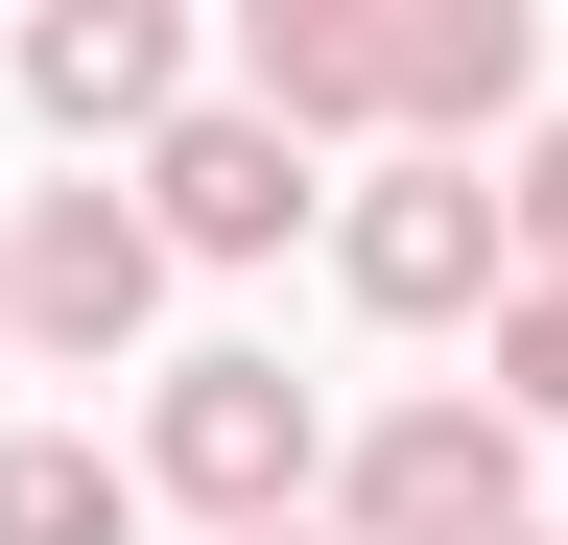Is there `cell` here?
I'll return each mask as SVG.
<instances>
[{"label": "cell", "mask_w": 568, "mask_h": 545, "mask_svg": "<svg viewBox=\"0 0 568 545\" xmlns=\"http://www.w3.org/2000/svg\"><path fill=\"white\" fill-rule=\"evenodd\" d=\"M332 474V403L284 356H166V403H142V498H190L213 545H284Z\"/></svg>", "instance_id": "obj_1"}, {"label": "cell", "mask_w": 568, "mask_h": 545, "mask_svg": "<svg viewBox=\"0 0 568 545\" xmlns=\"http://www.w3.org/2000/svg\"><path fill=\"white\" fill-rule=\"evenodd\" d=\"M521 522V427L450 380V403H379V427L332 451V545H497Z\"/></svg>", "instance_id": "obj_2"}, {"label": "cell", "mask_w": 568, "mask_h": 545, "mask_svg": "<svg viewBox=\"0 0 568 545\" xmlns=\"http://www.w3.org/2000/svg\"><path fill=\"white\" fill-rule=\"evenodd\" d=\"M332 261H355V309H379V332H450V309L497 332V285H521L497 190H474V166H426V143H403V166H379V190L332 214Z\"/></svg>", "instance_id": "obj_3"}, {"label": "cell", "mask_w": 568, "mask_h": 545, "mask_svg": "<svg viewBox=\"0 0 568 545\" xmlns=\"http://www.w3.org/2000/svg\"><path fill=\"white\" fill-rule=\"evenodd\" d=\"M142 309H166V238H142V190H24V238H0V332L95 380Z\"/></svg>", "instance_id": "obj_4"}, {"label": "cell", "mask_w": 568, "mask_h": 545, "mask_svg": "<svg viewBox=\"0 0 568 545\" xmlns=\"http://www.w3.org/2000/svg\"><path fill=\"white\" fill-rule=\"evenodd\" d=\"M142 238H166V261H284V238H308V143L237 119V95H190L166 143H142Z\"/></svg>", "instance_id": "obj_5"}, {"label": "cell", "mask_w": 568, "mask_h": 545, "mask_svg": "<svg viewBox=\"0 0 568 545\" xmlns=\"http://www.w3.org/2000/svg\"><path fill=\"white\" fill-rule=\"evenodd\" d=\"M237 119H284V143L403 119V0H237Z\"/></svg>", "instance_id": "obj_6"}, {"label": "cell", "mask_w": 568, "mask_h": 545, "mask_svg": "<svg viewBox=\"0 0 568 545\" xmlns=\"http://www.w3.org/2000/svg\"><path fill=\"white\" fill-rule=\"evenodd\" d=\"M24 95L71 119V143H166V119H190V24H166V0H48V24H24Z\"/></svg>", "instance_id": "obj_7"}, {"label": "cell", "mask_w": 568, "mask_h": 545, "mask_svg": "<svg viewBox=\"0 0 568 545\" xmlns=\"http://www.w3.org/2000/svg\"><path fill=\"white\" fill-rule=\"evenodd\" d=\"M521 72H545L521 0H403V143L426 166H474V119H521Z\"/></svg>", "instance_id": "obj_8"}, {"label": "cell", "mask_w": 568, "mask_h": 545, "mask_svg": "<svg viewBox=\"0 0 568 545\" xmlns=\"http://www.w3.org/2000/svg\"><path fill=\"white\" fill-rule=\"evenodd\" d=\"M0 545H142V474L95 427H0Z\"/></svg>", "instance_id": "obj_9"}, {"label": "cell", "mask_w": 568, "mask_h": 545, "mask_svg": "<svg viewBox=\"0 0 568 545\" xmlns=\"http://www.w3.org/2000/svg\"><path fill=\"white\" fill-rule=\"evenodd\" d=\"M474 403L497 427H568V285H497V380Z\"/></svg>", "instance_id": "obj_10"}, {"label": "cell", "mask_w": 568, "mask_h": 545, "mask_svg": "<svg viewBox=\"0 0 568 545\" xmlns=\"http://www.w3.org/2000/svg\"><path fill=\"white\" fill-rule=\"evenodd\" d=\"M497 238H521V285H568V119H545L521 166H497Z\"/></svg>", "instance_id": "obj_11"}, {"label": "cell", "mask_w": 568, "mask_h": 545, "mask_svg": "<svg viewBox=\"0 0 568 545\" xmlns=\"http://www.w3.org/2000/svg\"><path fill=\"white\" fill-rule=\"evenodd\" d=\"M497 545H545V522H497Z\"/></svg>", "instance_id": "obj_12"}, {"label": "cell", "mask_w": 568, "mask_h": 545, "mask_svg": "<svg viewBox=\"0 0 568 545\" xmlns=\"http://www.w3.org/2000/svg\"><path fill=\"white\" fill-rule=\"evenodd\" d=\"M284 545H332V522H284Z\"/></svg>", "instance_id": "obj_13"}]
</instances>
